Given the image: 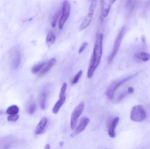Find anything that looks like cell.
Instances as JSON below:
<instances>
[{"instance_id": "obj_1", "label": "cell", "mask_w": 150, "mask_h": 149, "mask_svg": "<svg viewBox=\"0 0 150 149\" xmlns=\"http://www.w3.org/2000/svg\"><path fill=\"white\" fill-rule=\"evenodd\" d=\"M103 34H98L94 44L93 53L87 71V78H91L100 63L103 51Z\"/></svg>"}, {"instance_id": "obj_2", "label": "cell", "mask_w": 150, "mask_h": 149, "mask_svg": "<svg viewBox=\"0 0 150 149\" xmlns=\"http://www.w3.org/2000/svg\"><path fill=\"white\" fill-rule=\"evenodd\" d=\"M137 74H134V75H131V76H128L127 78H124L118 81H114L112 83V84L109 85V86L107 89L106 94L107 96L109 99L112 100L114 97L115 94L116 90L125 82H127L128 80L133 79L134 78Z\"/></svg>"}, {"instance_id": "obj_3", "label": "cell", "mask_w": 150, "mask_h": 149, "mask_svg": "<svg viewBox=\"0 0 150 149\" xmlns=\"http://www.w3.org/2000/svg\"><path fill=\"white\" fill-rule=\"evenodd\" d=\"M146 117V112L142 106L137 105L133 107L130 115L132 121L136 122H141L144 120Z\"/></svg>"}, {"instance_id": "obj_4", "label": "cell", "mask_w": 150, "mask_h": 149, "mask_svg": "<svg viewBox=\"0 0 150 149\" xmlns=\"http://www.w3.org/2000/svg\"><path fill=\"white\" fill-rule=\"evenodd\" d=\"M125 30H126V27L125 26H123L117 35V37L115 41L112 51L110 56L108 57V61L109 63H111L112 61L115 57L119 51V49L120 47L121 44L122 38L124 36V33H125Z\"/></svg>"}, {"instance_id": "obj_5", "label": "cell", "mask_w": 150, "mask_h": 149, "mask_svg": "<svg viewBox=\"0 0 150 149\" xmlns=\"http://www.w3.org/2000/svg\"><path fill=\"white\" fill-rule=\"evenodd\" d=\"M85 105L83 102L79 104L77 106L71 115V120H70V127L71 129H75L78 123L79 118L83 113Z\"/></svg>"}, {"instance_id": "obj_6", "label": "cell", "mask_w": 150, "mask_h": 149, "mask_svg": "<svg viewBox=\"0 0 150 149\" xmlns=\"http://www.w3.org/2000/svg\"><path fill=\"white\" fill-rule=\"evenodd\" d=\"M71 10V5L68 1H66L63 2L62 5V16L59 20V26L60 29L63 28L66 21L67 20L70 15Z\"/></svg>"}, {"instance_id": "obj_7", "label": "cell", "mask_w": 150, "mask_h": 149, "mask_svg": "<svg viewBox=\"0 0 150 149\" xmlns=\"http://www.w3.org/2000/svg\"><path fill=\"white\" fill-rule=\"evenodd\" d=\"M97 1H91L89 12L85 18L83 22L80 25V28H79L80 30H83L86 29L91 24L92 20L93 17V13L96 9V6H97Z\"/></svg>"}, {"instance_id": "obj_8", "label": "cell", "mask_w": 150, "mask_h": 149, "mask_svg": "<svg viewBox=\"0 0 150 149\" xmlns=\"http://www.w3.org/2000/svg\"><path fill=\"white\" fill-rule=\"evenodd\" d=\"M11 67L13 69H18L19 67L22 60V55L18 48H15L11 51L10 56Z\"/></svg>"}, {"instance_id": "obj_9", "label": "cell", "mask_w": 150, "mask_h": 149, "mask_svg": "<svg viewBox=\"0 0 150 149\" xmlns=\"http://www.w3.org/2000/svg\"><path fill=\"white\" fill-rule=\"evenodd\" d=\"M89 122H90V119L87 117H83V119H81L78 126L76 128L74 132L71 134V137H74L75 136L82 133L85 129L86 126L89 124Z\"/></svg>"}, {"instance_id": "obj_10", "label": "cell", "mask_w": 150, "mask_h": 149, "mask_svg": "<svg viewBox=\"0 0 150 149\" xmlns=\"http://www.w3.org/2000/svg\"><path fill=\"white\" fill-rule=\"evenodd\" d=\"M115 1L106 0L101 1V15L104 17H106L110 11L111 6Z\"/></svg>"}, {"instance_id": "obj_11", "label": "cell", "mask_w": 150, "mask_h": 149, "mask_svg": "<svg viewBox=\"0 0 150 149\" xmlns=\"http://www.w3.org/2000/svg\"><path fill=\"white\" fill-rule=\"evenodd\" d=\"M48 124V119L46 117H43L40 121L36 127L35 133L36 135H40L43 134L47 127Z\"/></svg>"}, {"instance_id": "obj_12", "label": "cell", "mask_w": 150, "mask_h": 149, "mask_svg": "<svg viewBox=\"0 0 150 149\" xmlns=\"http://www.w3.org/2000/svg\"><path fill=\"white\" fill-rule=\"evenodd\" d=\"M120 121V118L116 117L110 122L108 127V134L111 138H115L116 136L115 129Z\"/></svg>"}, {"instance_id": "obj_13", "label": "cell", "mask_w": 150, "mask_h": 149, "mask_svg": "<svg viewBox=\"0 0 150 149\" xmlns=\"http://www.w3.org/2000/svg\"><path fill=\"white\" fill-rule=\"evenodd\" d=\"M56 63V59H55V58H52L51 60H49V62L46 63L43 69L40 72L39 76L41 77L47 73L52 69V67Z\"/></svg>"}, {"instance_id": "obj_14", "label": "cell", "mask_w": 150, "mask_h": 149, "mask_svg": "<svg viewBox=\"0 0 150 149\" xmlns=\"http://www.w3.org/2000/svg\"><path fill=\"white\" fill-rule=\"evenodd\" d=\"M66 96L59 98V100L56 102L53 108L52 112L54 114H57L59 113L61 108L62 107V105L65 103V101H66Z\"/></svg>"}, {"instance_id": "obj_15", "label": "cell", "mask_w": 150, "mask_h": 149, "mask_svg": "<svg viewBox=\"0 0 150 149\" xmlns=\"http://www.w3.org/2000/svg\"><path fill=\"white\" fill-rule=\"evenodd\" d=\"M47 94L45 91H43L40 93L39 97V103L40 108L42 110H45L47 107Z\"/></svg>"}, {"instance_id": "obj_16", "label": "cell", "mask_w": 150, "mask_h": 149, "mask_svg": "<svg viewBox=\"0 0 150 149\" xmlns=\"http://www.w3.org/2000/svg\"><path fill=\"white\" fill-rule=\"evenodd\" d=\"M19 111V108L18 106L12 105L7 108L6 113L9 115H15L18 114Z\"/></svg>"}, {"instance_id": "obj_17", "label": "cell", "mask_w": 150, "mask_h": 149, "mask_svg": "<svg viewBox=\"0 0 150 149\" xmlns=\"http://www.w3.org/2000/svg\"><path fill=\"white\" fill-rule=\"evenodd\" d=\"M136 57L140 60L146 62L150 59V54L145 52H141L137 54Z\"/></svg>"}, {"instance_id": "obj_18", "label": "cell", "mask_w": 150, "mask_h": 149, "mask_svg": "<svg viewBox=\"0 0 150 149\" xmlns=\"http://www.w3.org/2000/svg\"><path fill=\"white\" fill-rule=\"evenodd\" d=\"M46 64V63L45 62L36 64L35 65L33 66L32 68V72L34 74H36L40 72L45 65Z\"/></svg>"}, {"instance_id": "obj_19", "label": "cell", "mask_w": 150, "mask_h": 149, "mask_svg": "<svg viewBox=\"0 0 150 149\" xmlns=\"http://www.w3.org/2000/svg\"><path fill=\"white\" fill-rule=\"evenodd\" d=\"M56 41V36L52 31H50L47 33L46 37V42L47 43L53 44Z\"/></svg>"}, {"instance_id": "obj_20", "label": "cell", "mask_w": 150, "mask_h": 149, "mask_svg": "<svg viewBox=\"0 0 150 149\" xmlns=\"http://www.w3.org/2000/svg\"><path fill=\"white\" fill-rule=\"evenodd\" d=\"M36 108H37V107H36V105L35 103H30L28 106V109H27V111H28L29 114H33L36 111Z\"/></svg>"}, {"instance_id": "obj_21", "label": "cell", "mask_w": 150, "mask_h": 149, "mask_svg": "<svg viewBox=\"0 0 150 149\" xmlns=\"http://www.w3.org/2000/svg\"><path fill=\"white\" fill-rule=\"evenodd\" d=\"M67 83H63L60 92L59 94V98L66 96V91H67Z\"/></svg>"}, {"instance_id": "obj_22", "label": "cell", "mask_w": 150, "mask_h": 149, "mask_svg": "<svg viewBox=\"0 0 150 149\" xmlns=\"http://www.w3.org/2000/svg\"><path fill=\"white\" fill-rule=\"evenodd\" d=\"M82 74H83V71H79L76 74V76H75L74 78V79L72 80V82H71L72 84L75 85V84L77 83L79 80V79L81 78Z\"/></svg>"}, {"instance_id": "obj_23", "label": "cell", "mask_w": 150, "mask_h": 149, "mask_svg": "<svg viewBox=\"0 0 150 149\" xmlns=\"http://www.w3.org/2000/svg\"><path fill=\"white\" fill-rule=\"evenodd\" d=\"M19 116L18 114L15 115H9L8 116L7 120L8 121L15 122L19 119Z\"/></svg>"}, {"instance_id": "obj_24", "label": "cell", "mask_w": 150, "mask_h": 149, "mask_svg": "<svg viewBox=\"0 0 150 149\" xmlns=\"http://www.w3.org/2000/svg\"><path fill=\"white\" fill-rule=\"evenodd\" d=\"M59 15V13H58L56 14V15H54V17H53V19L52 22V26L53 27H54L56 25V23H57V20H58V18Z\"/></svg>"}, {"instance_id": "obj_25", "label": "cell", "mask_w": 150, "mask_h": 149, "mask_svg": "<svg viewBox=\"0 0 150 149\" xmlns=\"http://www.w3.org/2000/svg\"><path fill=\"white\" fill-rule=\"evenodd\" d=\"M87 45V43H86V42H84V43H83V44L81 45L80 48H79V53H82V52L83 51V50H85V48L86 47Z\"/></svg>"}, {"instance_id": "obj_26", "label": "cell", "mask_w": 150, "mask_h": 149, "mask_svg": "<svg viewBox=\"0 0 150 149\" xmlns=\"http://www.w3.org/2000/svg\"><path fill=\"white\" fill-rule=\"evenodd\" d=\"M125 94L122 93L121 94H120L119 95V97L118 98V101H121L123 99H124V97H125Z\"/></svg>"}, {"instance_id": "obj_27", "label": "cell", "mask_w": 150, "mask_h": 149, "mask_svg": "<svg viewBox=\"0 0 150 149\" xmlns=\"http://www.w3.org/2000/svg\"><path fill=\"white\" fill-rule=\"evenodd\" d=\"M134 89L132 87H129L128 88L127 93L129 94H131L134 92Z\"/></svg>"}, {"instance_id": "obj_28", "label": "cell", "mask_w": 150, "mask_h": 149, "mask_svg": "<svg viewBox=\"0 0 150 149\" xmlns=\"http://www.w3.org/2000/svg\"><path fill=\"white\" fill-rule=\"evenodd\" d=\"M45 149H51L50 145L49 144H47L45 147Z\"/></svg>"}, {"instance_id": "obj_29", "label": "cell", "mask_w": 150, "mask_h": 149, "mask_svg": "<svg viewBox=\"0 0 150 149\" xmlns=\"http://www.w3.org/2000/svg\"></svg>"}]
</instances>
